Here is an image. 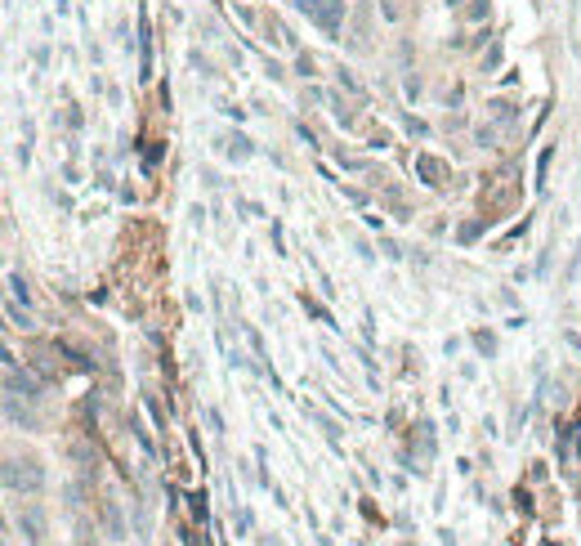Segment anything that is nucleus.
Returning <instances> with one entry per match:
<instances>
[{
	"label": "nucleus",
	"mask_w": 581,
	"mask_h": 546,
	"mask_svg": "<svg viewBox=\"0 0 581 546\" xmlns=\"http://www.w3.org/2000/svg\"><path fill=\"white\" fill-rule=\"evenodd\" d=\"M313 23L322 27L327 36H340V23H345V0H318V9H313Z\"/></svg>",
	"instance_id": "1"
},
{
	"label": "nucleus",
	"mask_w": 581,
	"mask_h": 546,
	"mask_svg": "<svg viewBox=\"0 0 581 546\" xmlns=\"http://www.w3.org/2000/svg\"><path fill=\"white\" fill-rule=\"evenodd\" d=\"M18 466H23V461H9L5 466V484L9 488H27V493H32V488L45 484V475L36 470V461H27V470H18Z\"/></svg>",
	"instance_id": "2"
},
{
	"label": "nucleus",
	"mask_w": 581,
	"mask_h": 546,
	"mask_svg": "<svg viewBox=\"0 0 581 546\" xmlns=\"http://www.w3.org/2000/svg\"><path fill=\"white\" fill-rule=\"evenodd\" d=\"M416 166H421V175H425V184H443V180H438V175H443V166H438V162H434V157H421V162H416Z\"/></svg>",
	"instance_id": "3"
},
{
	"label": "nucleus",
	"mask_w": 581,
	"mask_h": 546,
	"mask_svg": "<svg viewBox=\"0 0 581 546\" xmlns=\"http://www.w3.org/2000/svg\"><path fill=\"white\" fill-rule=\"evenodd\" d=\"M295 9H304V14H313V9H318V0H291Z\"/></svg>",
	"instance_id": "4"
}]
</instances>
